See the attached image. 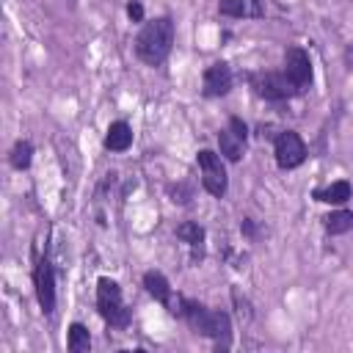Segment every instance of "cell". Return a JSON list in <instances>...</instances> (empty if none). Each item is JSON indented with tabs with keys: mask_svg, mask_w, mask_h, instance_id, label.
Wrapping results in <instances>:
<instances>
[{
	"mask_svg": "<svg viewBox=\"0 0 353 353\" xmlns=\"http://www.w3.org/2000/svg\"><path fill=\"white\" fill-rule=\"evenodd\" d=\"M171 47H174V19L171 17L149 19L135 36V55L149 66H160L168 58Z\"/></svg>",
	"mask_w": 353,
	"mask_h": 353,
	"instance_id": "cell-1",
	"label": "cell"
},
{
	"mask_svg": "<svg viewBox=\"0 0 353 353\" xmlns=\"http://www.w3.org/2000/svg\"><path fill=\"white\" fill-rule=\"evenodd\" d=\"M182 320H188V325H190L196 334L215 339V347H218V350H221V347H223V350L229 347V339H232V320H229L226 312H221V309H207L204 303L188 298V303H185V317H182Z\"/></svg>",
	"mask_w": 353,
	"mask_h": 353,
	"instance_id": "cell-2",
	"label": "cell"
},
{
	"mask_svg": "<svg viewBox=\"0 0 353 353\" xmlns=\"http://www.w3.org/2000/svg\"><path fill=\"white\" fill-rule=\"evenodd\" d=\"M97 312L110 328H127L130 325V309L121 298V287L108 276H102L97 281Z\"/></svg>",
	"mask_w": 353,
	"mask_h": 353,
	"instance_id": "cell-3",
	"label": "cell"
},
{
	"mask_svg": "<svg viewBox=\"0 0 353 353\" xmlns=\"http://www.w3.org/2000/svg\"><path fill=\"white\" fill-rule=\"evenodd\" d=\"M248 83H251L254 94L268 102H284V99H292L295 94H301V88L290 80L287 72H251Z\"/></svg>",
	"mask_w": 353,
	"mask_h": 353,
	"instance_id": "cell-4",
	"label": "cell"
},
{
	"mask_svg": "<svg viewBox=\"0 0 353 353\" xmlns=\"http://www.w3.org/2000/svg\"><path fill=\"white\" fill-rule=\"evenodd\" d=\"M199 168H201V185L210 196L221 199L229 188V176H226V165L221 160V154H215L212 149H201L199 152Z\"/></svg>",
	"mask_w": 353,
	"mask_h": 353,
	"instance_id": "cell-5",
	"label": "cell"
},
{
	"mask_svg": "<svg viewBox=\"0 0 353 353\" xmlns=\"http://www.w3.org/2000/svg\"><path fill=\"white\" fill-rule=\"evenodd\" d=\"M33 287H36V298L44 314L55 312V270L47 254L33 259Z\"/></svg>",
	"mask_w": 353,
	"mask_h": 353,
	"instance_id": "cell-6",
	"label": "cell"
},
{
	"mask_svg": "<svg viewBox=\"0 0 353 353\" xmlns=\"http://www.w3.org/2000/svg\"><path fill=\"white\" fill-rule=\"evenodd\" d=\"M273 154H276V165L281 171H290L306 160V143L295 130H281L279 138L273 141Z\"/></svg>",
	"mask_w": 353,
	"mask_h": 353,
	"instance_id": "cell-7",
	"label": "cell"
},
{
	"mask_svg": "<svg viewBox=\"0 0 353 353\" xmlns=\"http://www.w3.org/2000/svg\"><path fill=\"white\" fill-rule=\"evenodd\" d=\"M284 72L290 74V80L301 91H306L312 85V80H314V74H312V58H309V52L303 47H290L284 52Z\"/></svg>",
	"mask_w": 353,
	"mask_h": 353,
	"instance_id": "cell-8",
	"label": "cell"
},
{
	"mask_svg": "<svg viewBox=\"0 0 353 353\" xmlns=\"http://www.w3.org/2000/svg\"><path fill=\"white\" fill-rule=\"evenodd\" d=\"M232 80H234V77H232L229 63L218 61V63H212V66H207V69H204L201 91H204V97H223V94H229Z\"/></svg>",
	"mask_w": 353,
	"mask_h": 353,
	"instance_id": "cell-9",
	"label": "cell"
},
{
	"mask_svg": "<svg viewBox=\"0 0 353 353\" xmlns=\"http://www.w3.org/2000/svg\"><path fill=\"white\" fill-rule=\"evenodd\" d=\"M132 143V127L127 121H113L105 132V149L108 152H127Z\"/></svg>",
	"mask_w": 353,
	"mask_h": 353,
	"instance_id": "cell-10",
	"label": "cell"
},
{
	"mask_svg": "<svg viewBox=\"0 0 353 353\" xmlns=\"http://www.w3.org/2000/svg\"><path fill=\"white\" fill-rule=\"evenodd\" d=\"M143 287H146V292H149L154 301H160L163 306H168V301L174 298V290H171L168 279H165L160 270H146V273H143Z\"/></svg>",
	"mask_w": 353,
	"mask_h": 353,
	"instance_id": "cell-11",
	"label": "cell"
},
{
	"mask_svg": "<svg viewBox=\"0 0 353 353\" xmlns=\"http://www.w3.org/2000/svg\"><path fill=\"white\" fill-rule=\"evenodd\" d=\"M350 193H353L350 182H347V179H336V182H331L328 188H317L312 196H314L317 201H323V204H345V201L350 199Z\"/></svg>",
	"mask_w": 353,
	"mask_h": 353,
	"instance_id": "cell-12",
	"label": "cell"
},
{
	"mask_svg": "<svg viewBox=\"0 0 353 353\" xmlns=\"http://www.w3.org/2000/svg\"><path fill=\"white\" fill-rule=\"evenodd\" d=\"M218 146H221V154H223L229 163H237V160L243 157V146H245V141H243L232 127H226V130L218 132Z\"/></svg>",
	"mask_w": 353,
	"mask_h": 353,
	"instance_id": "cell-13",
	"label": "cell"
},
{
	"mask_svg": "<svg viewBox=\"0 0 353 353\" xmlns=\"http://www.w3.org/2000/svg\"><path fill=\"white\" fill-rule=\"evenodd\" d=\"M176 237L193 248V259H201V248H204V229H201L196 221H185V223H179V226H176Z\"/></svg>",
	"mask_w": 353,
	"mask_h": 353,
	"instance_id": "cell-14",
	"label": "cell"
},
{
	"mask_svg": "<svg viewBox=\"0 0 353 353\" xmlns=\"http://www.w3.org/2000/svg\"><path fill=\"white\" fill-rule=\"evenodd\" d=\"M323 226L328 234H345L353 229V212L350 210H334L323 218Z\"/></svg>",
	"mask_w": 353,
	"mask_h": 353,
	"instance_id": "cell-15",
	"label": "cell"
},
{
	"mask_svg": "<svg viewBox=\"0 0 353 353\" xmlns=\"http://www.w3.org/2000/svg\"><path fill=\"white\" fill-rule=\"evenodd\" d=\"M66 347L72 353H85L91 347V334L83 323H72L69 325V339H66Z\"/></svg>",
	"mask_w": 353,
	"mask_h": 353,
	"instance_id": "cell-16",
	"label": "cell"
},
{
	"mask_svg": "<svg viewBox=\"0 0 353 353\" xmlns=\"http://www.w3.org/2000/svg\"><path fill=\"white\" fill-rule=\"evenodd\" d=\"M30 160H33V143H30V141H17L14 149H11V154H8L11 168L25 171V168L30 165Z\"/></svg>",
	"mask_w": 353,
	"mask_h": 353,
	"instance_id": "cell-17",
	"label": "cell"
},
{
	"mask_svg": "<svg viewBox=\"0 0 353 353\" xmlns=\"http://www.w3.org/2000/svg\"><path fill=\"white\" fill-rule=\"evenodd\" d=\"M218 11L223 17H251V0H221Z\"/></svg>",
	"mask_w": 353,
	"mask_h": 353,
	"instance_id": "cell-18",
	"label": "cell"
},
{
	"mask_svg": "<svg viewBox=\"0 0 353 353\" xmlns=\"http://www.w3.org/2000/svg\"><path fill=\"white\" fill-rule=\"evenodd\" d=\"M232 301H234V306H237V314L248 320V317H251V306H248V301H245V298H240V292H237V290H232Z\"/></svg>",
	"mask_w": 353,
	"mask_h": 353,
	"instance_id": "cell-19",
	"label": "cell"
},
{
	"mask_svg": "<svg viewBox=\"0 0 353 353\" xmlns=\"http://www.w3.org/2000/svg\"><path fill=\"white\" fill-rule=\"evenodd\" d=\"M127 17H130L132 22H143V6H141L138 0H130V3H127Z\"/></svg>",
	"mask_w": 353,
	"mask_h": 353,
	"instance_id": "cell-20",
	"label": "cell"
},
{
	"mask_svg": "<svg viewBox=\"0 0 353 353\" xmlns=\"http://www.w3.org/2000/svg\"><path fill=\"white\" fill-rule=\"evenodd\" d=\"M229 127H232V130H234V132H237V135H240L243 141L248 138V127H245V121H243V119H237V116H232V119H229Z\"/></svg>",
	"mask_w": 353,
	"mask_h": 353,
	"instance_id": "cell-21",
	"label": "cell"
},
{
	"mask_svg": "<svg viewBox=\"0 0 353 353\" xmlns=\"http://www.w3.org/2000/svg\"><path fill=\"white\" fill-rule=\"evenodd\" d=\"M171 196H174L171 201H176V204H188L190 201V190H185L182 185L179 188H171Z\"/></svg>",
	"mask_w": 353,
	"mask_h": 353,
	"instance_id": "cell-22",
	"label": "cell"
},
{
	"mask_svg": "<svg viewBox=\"0 0 353 353\" xmlns=\"http://www.w3.org/2000/svg\"><path fill=\"white\" fill-rule=\"evenodd\" d=\"M240 229H243V234H245V237H254V234H256V226H254V221H251V218H245Z\"/></svg>",
	"mask_w": 353,
	"mask_h": 353,
	"instance_id": "cell-23",
	"label": "cell"
},
{
	"mask_svg": "<svg viewBox=\"0 0 353 353\" xmlns=\"http://www.w3.org/2000/svg\"><path fill=\"white\" fill-rule=\"evenodd\" d=\"M347 63H350V66H353V47H350V50H347Z\"/></svg>",
	"mask_w": 353,
	"mask_h": 353,
	"instance_id": "cell-24",
	"label": "cell"
}]
</instances>
